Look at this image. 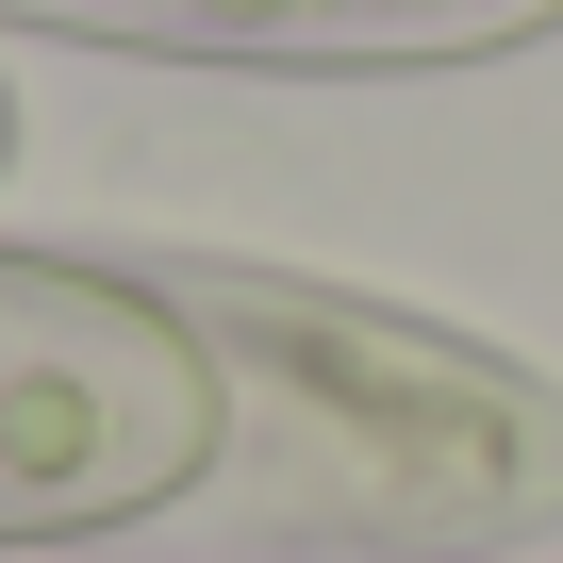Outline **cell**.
Listing matches in <instances>:
<instances>
[{
	"mask_svg": "<svg viewBox=\"0 0 563 563\" xmlns=\"http://www.w3.org/2000/svg\"><path fill=\"white\" fill-rule=\"evenodd\" d=\"M100 34H166V51H265V67H415V51H497L563 0H51Z\"/></svg>",
	"mask_w": 563,
	"mask_h": 563,
	"instance_id": "obj_1",
	"label": "cell"
}]
</instances>
